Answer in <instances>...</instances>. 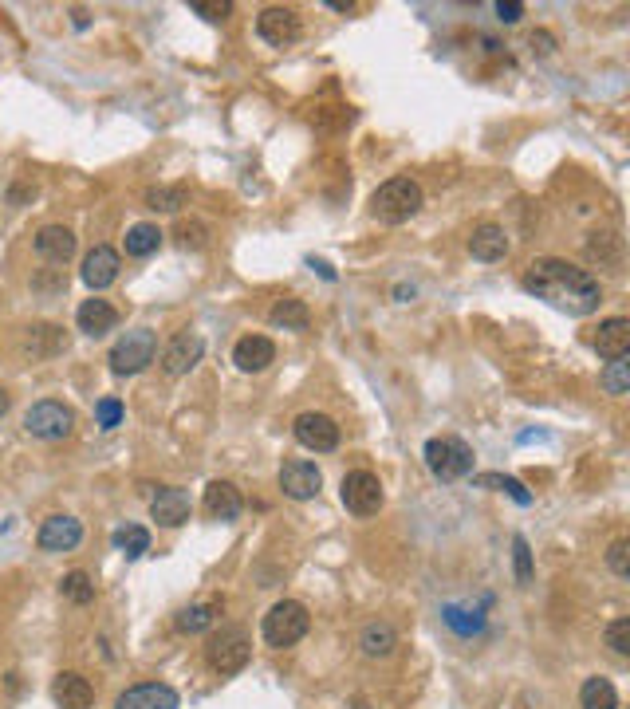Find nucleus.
Instances as JSON below:
<instances>
[{"label": "nucleus", "mask_w": 630, "mask_h": 709, "mask_svg": "<svg viewBox=\"0 0 630 709\" xmlns=\"http://www.w3.org/2000/svg\"><path fill=\"white\" fill-rule=\"evenodd\" d=\"M524 288L540 300H548L552 308H560L567 316H591L603 304V288L599 280L560 257H536L524 268Z\"/></svg>", "instance_id": "nucleus-1"}, {"label": "nucleus", "mask_w": 630, "mask_h": 709, "mask_svg": "<svg viewBox=\"0 0 630 709\" xmlns=\"http://www.w3.org/2000/svg\"><path fill=\"white\" fill-rule=\"evenodd\" d=\"M422 209V186L414 178H390L371 197V217L382 225H402Z\"/></svg>", "instance_id": "nucleus-2"}, {"label": "nucleus", "mask_w": 630, "mask_h": 709, "mask_svg": "<svg viewBox=\"0 0 630 709\" xmlns=\"http://www.w3.org/2000/svg\"><path fill=\"white\" fill-rule=\"evenodd\" d=\"M308 627H312L308 607L296 603V599H280V603L264 615L260 635H264V643L272 646V650H288V646H296L304 635H308Z\"/></svg>", "instance_id": "nucleus-3"}, {"label": "nucleus", "mask_w": 630, "mask_h": 709, "mask_svg": "<svg viewBox=\"0 0 630 709\" xmlns=\"http://www.w3.org/2000/svg\"><path fill=\"white\" fill-rule=\"evenodd\" d=\"M422 457H426V469H430L438 481H445V485H453V481H461V477L473 473V450H469V442H461V438H453V434L430 438Z\"/></svg>", "instance_id": "nucleus-4"}, {"label": "nucleus", "mask_w": 630, "mask_h": 709, "mask_svg": "<svg viewBox=\"0 0 630 709\" xmlns=\"http://www.w3.org/2000/svg\"><path fill=\"white\" fill-rule=\"evenodd\" d=\"M205 658H209V666H213L217 674H241L252 658L249 631H245V627H221V631L209 639V646H205Z\"/></svg>", "instance_id": "nucleus-5"}, {"label": "nucleus", "mask_w": 630, "mask_h": 709, "mask_svg": "<svg viewBox=\"0 0 630 709\" xmlns=\"http://www.w3.org/2000/svg\"><path fill=\"white\" fill-rule=\"evenodd\" d=\"M154 355H158V335L138 327V331H126L123 339L111 347L107 363H111L115 375H138V371H146L154 363Z\"/></svg>", "instance_id": "nucleus-6"}, {"label": "nucleus", "mask_w": 630, "mask_h": 709, "mask_svg": "<svg viewBox=\"0 0 630 709\" xmlns=\"http://www.w3.org/2000/svg\"><path fill=\"white\" fill-rule=\"evenodd\" d=\"M339 497H343V509L351 516H375L382 509V481H378L371 469H355L343 477L339 485Z\"/></svg>", "instance_id": "nucleus-7"}, {"label": "nucleus", "mask_w": 630, "mask_h": 709, "mask_svg": "<svg viewBox=\"0 0 630 709\" xmlns=\"http://www.w3.org/2000/svg\"><path fill=\"white\" fill-rule=\"evenodd\" d=\"M24 430L40 442H63L71 430H75V414L63 406V402H36L28 414H24Z\"/></svg>", "instance_id": "nucleus-8"}, {"label": "nucleus", "mask_w": 630, "mask_h": 709, "mask_svg": "<svg viewBox=\"0 0 630 709\" xmlns=\"http://www.w3.org/2000/svg\"><path fill=\"white\" fill-rule=\"evenodd\" d=\"M256 32H260V40L272 44V48H292V44L300 40L304 24H300V12H296V8H280V4H272V8L260 12Z\"/></svg>", "instance_id": "nucleus-9"}, {"label": "nucleus", "mask_w": 630, "mask_h": 709, "mask_svg": "<svg viewBox=\"0 0 630 709\" xmlns=\"http://www.w3.org/2000/svg\"><path fill=\"white\" fill-rule=\"evenodd\" d=\"M292 434H296V442H300L304 450H315V453H331L339 446V426H335L327 414H315V410L296 418Z\"/></svg>", "instance_id": "nucleus-10"}, {"label": "nucleus", "mask_w": 630, "mask_h": 709, "mask_svg": "<svg viewBox=\"0 0 630 709\" xmlns=\"http://www.w3.org/2000/svg\"><path fill=\"white\" fill-rule=\"evenodd\" d=\"M201 351H205V343H201V335L197 331H178L170 343H166V351H162V371L166 375H189L197 363H201Z\"/></svg>", "instance_id": "nucleus-11"}, {"label": "nucleus", "mask_w": 630, "mask_h": 709, "mask_svg": "<svg viewBox=\"0 0 630 709\" xmlns=\"http://www.w3.org/2000/svg\"><path fill=\"white\" fill-rule=\"evenodd\" d=\"M119 268H123V257L111 249V245H95L87 257H83V284L91 288V292H103V288H111L115 280H119Z\"/></svg>", "instance_id": "nucleus-12"}, {"label": "nucleus", "mask_w": 630, "mask_h": 709, "mask_svg": "<svg viewBox=\"0 0 630 709\" xmlns=\"http://www.w3.org/2000/svg\"><path fill=\"white\" fill-rule=\"evenodd\" d=\"M319 485H323V477H319V469H315L312 461H284L280 465V489H284V497L312 501V497H319Z\"/></svg>", "instance_id": "nucleus-13"}, {"label": "nucleus", "mask_w": 630, "mask_h": 709, "mask_svg": "<svg viewBox=\"0 0 630 709\" xmlns=\"http://www.w3.org/2000/svg\"><path fill=\"white\" fill-rule=\"evenodd\" d=\"M79 540H83V524L75 516H48L36 532L40 552H71Z\"/></svg>", "instance_id": "nucleus-14"}, {"label": "nucleus", "mask_w": 630, "mask_h": 709, "mask_svg": "<svg viewBox=\"0 0 630 709\" xmlns=\"http://www.w3.org/2000/svg\"><path fill=\"white\" fill-rule=\"evenodd\" d=\"M591 347L599 351V359H607V363H615V359H627L630 351V320L623 316H611V320H603L595 327V335H591Z\"/></svg>", "instance_id": "nucleus-15"}, {"label": "nucleus", "mask_w": 630, "mask_h": 709, "mask_svg": "<svg viewBox=\"0 0 630 709\" xmlns=\"http://www.w3.org/2000/svg\"><path fill=\"white\" fill-rule=\"evenodd\" d=\"M115 709H178V690L166 682H142L119 694Z\"/></svg>", "instance_id": "nucleus-16"}, {"label": "nucleus", "mask_w": 630, "mask_h": 709, "mask_svg": "<svg viewBox=\"0 0 630 709\" xmlns=\"http://www.w3.org/2000/svg\"><path fill=\"white\" fill-rule=\"evenodd\" d=\"M189 513H193L189 493L186 489H174V485L158 489V493H154V501H150V516H154L162 528H178V524H186Z\"/></svg>", "instance_id": "nucleus-17"}, {"label": "nucleus", "mask_w": 630, "mask_h": 709, "mask_svg": "<svg viewBox=\"0 0 630 709\" xmlns=\"http://www.w3.org/2000/svg\"><path fill=\"white\" fill-rule=\"evenodd\" d=\"M52 698H56L60 709H91L95 706V686L83 674L63 670V674H56V682H52Z\"/></svg>", "instance_id": "nucleus-18"}, {"label": "nucleus", "mask_w": 630, "mask_h": 709, "mask_svg": "<svg viewBox=\"0 0 630 709\" xmlns=\"http://www.w3.org/2000/svg\"><path fill=\"white\" fill-rule=\"evenodd\" d=\"M233 363L245 371V375H260L276 363V347L268 335H245L237 347H233Z\"/></svg>", "instance_id": "nucleus-19"}, {"label": "nucleus", "mask_w": 630, "mask_h": 709, "mask_svg": "<svg viewBox=\"0 0 630 709\" xmlns=\"http://www.w3.org/2000/svg\"><path fill=\"white\" fill-rule=\"evenodd\" d=\"M241 509H245V501H241V489L233 481H209L205 485V513L213 520H237Z\"/></svg>", "instance_id": "nucleus-20"}, {"label": "nucleus", "mask_w": 630, "mask_h": 709, "mask_svg": "<svg viewBox=\"0 0 630 709\" xmlns=\"http://www.w3.org/2000/svg\"><path fill=\"white\" fill-rule=\"evenodd\" d=\"M469 253L477 260H485V264H497V260L508 257V233H504L501 225H493V221L477 225L469 233Z\"/></svg>", "instance_id": "nucleus-21"}, {"label": "nucleus", "mask_w": 630, "mask_h": 709, "mask_svg": "<svg viewBox=\"0 0 630 709\" xmlns=\"http://www.w3.org/2000/svg\"><path fill=\"white\" fill-rule=\"evenodd\" d=\"M75 323H79V331H83V335L99 339V335L115 331V323H119V312H115L107 300L91 296V300H83V304H79V312H75Z\"/></svg>", "instance_id": "nucleus-22"}, {"label": "nucleus", "mask_w": 630, "mask_h": 709, "mask_svg": "<svg viewBox=\"0 0 630 709\" xmlns=\"http://www.w3.org/2000/svg\"><path fill=\"white\" fill-rule=\"evenodd\" d=\"M36 253L44 260H52V264H67L75 257V233L67 225H44L36 233Z\"/></svg>", "instance_id": "nucleus-23"}, {"label": "nucleus", "mask_w": 630, "mask_h": 709, "mask_svg": "<svg viewBox=\"0 0 630 709\" xmlns=\"http://www.w3.org/2000/svg\"><path fill=\"white\" fill-rule=\"evenodd\" d=\"M268 320L272 327H284V331H308L312 327V312H308V304L304 300H276L272 304V312H268Z\"/></svg>", "instance_id": "nucleus-24"}, {"label": "nucleus", "mask_w": 630, "mask_h": 709, "mask_svg": "<svg viewBox=\"0 0 630 709\" xmlns=\"http://www.w3.org/2000/svg\"><path fill=\"white\" fill-rule=\"evenodd\" d=\"M359 646H363V654L367 658H386V654H394V646H398V635H394V627L390 623H367L363 627V635H359Z\"/></svg>", "instance_id": "nucleus-25"}, {"label": "nucleus", "mask_w": 630, "mask_h": 709, "mask_svg": "<svg viewBox=\"0 0 630 709\" xmlns=\"http://www.w3.org/2000/svg\"><path fill=\"white\" fill-rule=\"evenodd\" d=\"M579 709H619V690L607 678H587L579 690Z\"/></svg>", "instance_id": "nucleus-26"}, {"label": "nucleus", "mask_w": 630, "mask_h": 709, "mask_svg": "<svg viewBox=\"0 0 630 709\" xmlns=\"http://www.w3.org/2000/svg\"><path fill=\"white\" fill-rule=\"evenodd\" d=\"M217 603H193L186 611H178V619H174V627L182 631V635H201V631H209L213 627V619H217Z\"/></svg>", "instance_id": "nucleus-27"}, {"label": "nucleus", "mask_w": 630, "mask_h": 709, "mask_svg": "<svg viewBox=\"0 0 630 709\" xmlns=\"http://www.w3.org/2000/svg\"><path fill=\"white\" fill-rule=\"evenodd\" d=\"M158 245H162V229L158 225H150V221H142V225H134L130 233H126V257H150V253H158Z\"/></svg>", "instance_id": "nucleus-28"}, {"label": "nucleus", "mask_w": 630, "mask_h": 709, "mask_svg": "<svg viewBox=\"0 0 630 709\" xmlns=\"http://www.w3.org/2000/svg\"><path fill=\"white\" fill-rule=\"evenodd\" d=\"M115 548L123 552L126 560H138V556L150 552V532H146L142 524H123V528L115 532Z\"/></svg>", "instance_id": "nucleus-29"}, {"label": "nucleus", "mask_w": 630, "mask_h": 709, "mask_svg": "<svg viewBox=\"0 0 630 709\" xmlns=\"http://www.w3.org/2000/svg\"><path fill=\"white\" fill-rule=\"evenodd\" d=\"M186 197V186H154V190H146V205L158 213H178L186 205Z\"/></svg>", "instance_id": "nucleus-30"}, {"label": "nucleus", "mask_w": 630, "mask_h": 709, "mask_svg": "<svg viewBox=\"0 0 630 709\" xmlns=\"http://www.w3.org/2000/svg\"><path fill=\"white\" fill-rule=\"evenodd\" d=\"M599 387L607 390L611 398H623V394L630 390V363L627 359L607 363V367H603V375H599Z\"/></svg>", "instance_id": "nucleus-31"}, {"label": "nucleus", "mask_w": 630, "mask_h": 709, "mask_svg": "<svg viewBox=\"0 0 630 709\" xmlns=\"http://www.w3.org/2000/svg\"><path fill=\"white\" fill-rule=\"evenodd\" d=\"M60 591H63V599H71V603H79V607L95 599V583H91L87 572H67L60 580Z\"/></svg>", "instance_id": "nucleus-32"}, {"label": "nucleus", "mask_w": 630, "mask_h": 709, "mask_svg": "<svg viewBox=\"0 0 630 709\" xmlns=\"http://www.w3.org/2000/svg\"><path fill=\"white\" fill-rule=\"evenodd\" d=\"M477 485H485V489H501V493H508L516 505H532V493L516 481V477H501V473H481L477 477Z\"/></svg>", "instance_id": "nucleus-33"}, {"label": "nucleus", "mask_w": 630, "mask_h": 709, "mask_svg": "<svg viewBox=\"0 0 630 709\" xmlns=\"http://www.w3.org/2000/svg\"><path fill=\"white\" fill-rule=\"evenodd\" d=\"M587 257L599 260V264H619V237L615 233H591Z\"/></svg>", "instance_id": "nucleus-34"}, {"label": "nucleus", "mask_w": 630, "mask_h": 709, "mask_svg": "<svg viewBox=\"0 0 630 709\" xmlns=\"http://www.w3.org/2000/svg\"><path fill=\"white\" fill-rule=\"evenodd\" d=\"M95 422H99L103 430L123 426V402H119V398H99V406H95Z\"/></svg>", "instance_id": "nucleus-35"}, {"label": "nucleus", "mask_w": 630, "mask_h": 709, "mask_svg": "<svg viewBox=\"0 0 630 709\" xmlns=\"http://www.w3.org/2000/svg\"><path fill=\"white\" fill-rule=\"evenodd\" d=\"M607 568H611L619 580H627L630 576V540H615V544L607 548Z\"/></svg>", "instance_id": "nucleus-36"}, {"label": "nucleus", "mask_w": 630, "mask_h": 709, "mask_svg": "<svg viewBox=\"0 0 630 709\" xmlns=\"http://www.w3.org/2000/svg\"><path fill=\"white\" fill-rule=\"evenodd\" d=\"M607 646H611L619 658H627L630 654V619H615V623L607 627Z\"/></svg>", "instance_id": "nucleus-37"}, {"label": "nucleus", "mask_w": 630, "mask_h": 709, "mask_svg": "<svg viewBox=\"0 0 630 709\" xmlns=\"http://www.w3.org/2000/svg\"><path fill=\"white\" fill-rule=\"evenodd\" d=\"M512 560H516V580L532 583V552H528V540H524V536L512 540Z\"/></svg>", "instance_id": "nucleus-38"}, {"label": "nucleus", "mask_w": 630, "mask_h": 709, "mask_svg": "<svg viewBox=\"0 0 630 709\" xmlns=\"http://www.w3.org/2000/svg\"><path fill=\"white\" fill-rule=\"evenodd\" d=\"M189 8H193L197 16H205V20H225V16L233 12L229 0H189Z\"/></svg>", "instance_id": "nucleus-39"}, {"label": "nucleus", "mask_w": 630, "mask_h": 709, "mask_svg": "<svg viewBox=\"0 0 630 709\" xmlns=\"http://www.w3.org/2000/svg\"><path fill=\"white\" fill-rule=\"evenodd\" d=\"M497 16H501V24H516L524 16V4L520 0H497Z\"/></svg>", "instance_id": "nucleus-40"}, {"label": "nucleus", "mask_w": 630, "mask_h": 709, "mask_svg": "<svg viewBox=\"0 0 630 709\" xmlns=\"http://www.w3.org/2000/svg\"><path fill=\"white\" fill-rule=\"evenodd\" d=\"M532 48L548 56V52H552V36H548V32H532Z\"/></svg>", "instance_id": "nucleus-41"}, {"label": "nucleus", "mask_w": 630, "mask_h": 709, "mask_svg": "<svg viewBox=\"0 0 630 709\" xmlns=\"http://www.w3.org/2000/svg\"><path fill=\"white\" fill-rule=\"evenodd\" d=\"M178 233H182V241H193V245H201V233H205V229H201V225H182V229H178Z\"/></svg>", "instance_id": "nucleus-42"}, {"label": "nucleus", "mask_w": 630, "mask_h": 709, "mask_svg": "<svg viewBox=\"0 0 630 709\" xmlns=\"http://www.w3.org/2000/svg\"><path fill=\"white\" fill-rule=\"evenodd\" d=\"M8 406H12V398H8V390H0V418L8 414Z\"/></svg>", "instance_id": "nucleus-43"}]
</instances>
